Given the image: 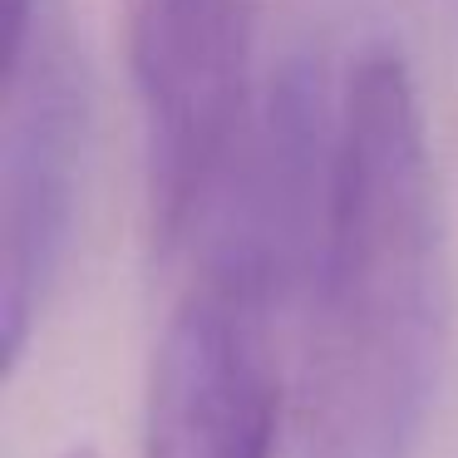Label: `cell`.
Instances as JSON below:
<instances>
[{
  "mask_svg": "<svg viewBox=\"0 0 458 458\" xmlns=\"http://www.w3.org/2000/svg\"><path fill=\"white\" fill-rule=\"evenodd\" d=\"M64 458H99V448H94V444H74Z\"/></svg>",
  "mask_w": 458,
  "mask_h": 458,
  "instance_id": "cell-5",
  "label": "cell"
},
{
  "mask_svg": "<svg viewBox=\"0 0 458 458\" xmlns=\"http://www.w3.org/2000/svg\"><path fill=\"white\" fill-rule=\"evenodd\" d=\"M444 217L419 84L394 45L355 60L330 123L301 379L306 458H409L444 355Z\"/></svg>",
  "mask_w": 458,
  "mask_h": 458,
  "instance_id": "cell-1",
  "label": "cell"
},
{
  "mask_svg": "<svg viewBox=\"0 0 458 458\" xmlns=\"http://www.w3.org/2000/svg\"><path fill=\"white\" fill-rule=\"evenodd\" d=\"M281 276L237 251H208L168 310L143 394V458H271L281 365L271 301Z\"/></svg>",
  "mask_w": 458,
  "mask_h": 458,
  "instance_id": "cell-4",
  "label": "cell"
},
{
  "mask_svg": "<svg viewBox=\"0 0 458 458\" xmlns=\"http://www.w3.org/2000/svg\"><path fill=\"white\" fill-rule=\"evenodd\" d=\"M257 0H129L153 247L202 227L247 143Z\"/></svg>",
  "mask_w": 458,
  "mask_h": 458,
  "instance_id": "cell-3",
  "label": "cell"
},
{
  "mask_svg": "<svg viewBox=\"0 0 458 458\" xmlns=\"http://www.w3.org/2000/svg\"><path fill=\"white\" fill-rule=\"evenodd\" d=\"M89 143V89L60 0H35L5 25L0 80V340L5 369L21 365L25 340L70 257L74 212Z\"/></svg>",
  "mask_w": 458,
  "mask_h": 458,
  "instance_id": "cell-2",
  "label": "cell"
}]
</instances>
